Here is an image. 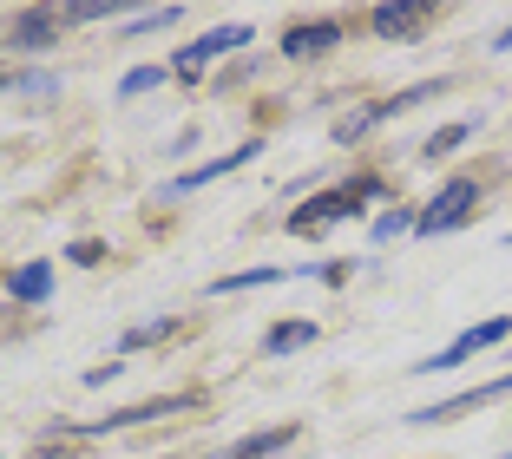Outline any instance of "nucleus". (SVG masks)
Masks as SVG:
<instances>
[{"mask_svg": "<svg viewBox=\"0 0 512 459\" xmlns=\"http://www.w3.org/2000/svg\"><path fill=\"white\" fill-rule=\"evenodd\" d=\"M499 394H512V374H499V381H486V387H473V394H460V400H440V407H427V414H414V420H453V414H467V407H486V400H499Z\"/></svg>", "mask_w": 512, "mask_h": 459, "instance_id": "7", "label": "nucleus"}, {"mask_svg": "<svg viewBox=\"0 0 512 459\" xmlns=\"http://www.w3.org/2000/svg\"><path fill=\"white\" fill-rule=\"evenodd\" d=\"M309 341H316V328H309V322H283V328H270L263 348H270V355H289V348H309Z\"/></svg>", "mask_w": 512, "mask_h": 459, "instance_id": "12", "label": "nucleus"}, {"mask_svg": "<svg viewBox=\"0 0 512 459\" xmlns=\"http://www.w3.org/2000/svg\"><path fill=\"white\" fill-rule=\"evenodd\" d=\"M296 440V427H276V433H256V440H243V446H230L224 459H270V453H283V446Z\"/></svg>", "mask_w": 512, "mask_h": 459, "instance_id": "10", "label": "nucleus"}, {"mask_svg": "<svg viewBox=\"0 0 512 459\" xmlns=\"http://www.w3.org/2000/svg\"><path fill=\"white\" fill-rule=\"evenodd\" d=\"M467 132H473L467 119H460V125H447V132H434V138H427V158H447V151L460 145V138H467Z\"/></svg>", "mask_w": 512, "mask_h": 459, "instance_id": "15", "label": "nucleus"}, {"mask_svg": "<svg viewBox=\"0 0 512 459\" xmlns=\"http://www.w3.org/2000/svg\"><path fill=\"white\" fill-rule=\"evenodd\" d=\"M7 296H14V302H46V296H53V269H46V263L14 269V276H7Z\"/></svg>", "mask_w": 512, "mask_h": 459, "instance_id": "8", "label": "nucleus"}, {"mask_svg": "<svg viewBox=\"0 0 512 459\" xmlns=\"http://www.w3.org/2000/svg\"><path fill=\"white\" fill-rule=\"evenodd\" d=\"M250 151H256V145H243V151H224L217 164H197V171H184V178H171V191H197V184L224 178V171H237V164H250Z\"/></svg>", "mask_w": 512, "mask_h": 459, "instance_id": "9", "label": "nucleus"}, {"mask_svg": "<svg viewBox=\"0 0 512 459\" xmlns=\"http://www.w3.org/2000/svg\"><path fill=\"white\" fill-rule=\"evenodd\" d=\"M79 20H99V7H33V14L14 20V46H40L60 27H79Z\"/></svg>", "mask_w": 512, "mask_h": 459, "instance_id": "3", "label": "nucleus"}, {"mask_svg": "<svg viewBox=\"0 0 512 459\" xmlns=\"http://www.w3.org/2000/svg\"><path fill=\"white\" fill-rule=\"evenodd\" d=\"M401 230H407V210H394V217L375 223V237H401Z\"/></svg>", "mask_w": 512, "mask_h": 459, "instance_id": "16", "label": "nucleus"}, {"mask_svg": "<svg viewBox=\"0 0 512 459\" xmlns=\"http://www.w3.org/2000/svg\"><path fill=\"white\" fill-rule=\"evenodd\" d=\"M329 46H342V27H335V20H309V27H289L283 53L289 60H316V53H329Z\"/></svg>", "mask_w": 512, "mask_h": 459, "instance_id": "6", "label": "nucleus"}, {"mask_svg": "<svg viewBox=\"0 0 512 459\" xmlns=\"http://www.w3.org/2000/svg\"><path fill=\"white\" fill-rule=\"evenodd\" d=\"M414 27H421L414 7H375V33L381 40H401V33H414Z\"/></svg>", "mask_w": 512, "mask_h": 459, "instance_id": "11", "label": "nucleus"}, {"mask_svg": "<svg viewBox=\"0 0 512 459\" xmlns=\"http://www.w3.org/2000/svg\"><path fill=\"white\" fill-rule=\"evenodd\" d=\"M493 46H499V53H512V27H506V33H499V40H493Z\"/></svg>", "mask_w": 512, "mask_h": 459, "instance_id": "17", "label": "nucleus"}, {"mask_svg": "<svg viewBox=\"0 0 512 459\" xmlns=\"http://www.w3.org/2000/svg\"><path fill=\"white\" fill-rule=\"evenodd\" d=\"M355 191H335V197H316V204L309 210H296V217H289V230H296V237H322V230H329V223H342V217H355Z\"/></svg>", "mask_w": 512, "mask_h": 459, "instance_id": "4", "label": "nucleus"}, {"mask_svg": "<svg viewBox=\"0 0 512 459\" xmlns=\"http://www.w3.org/2000/svg\"><path fill=\"white\" fill-rule=\"evenodd\" d=\"M158 79H165V73H158V66H132V73L119 79V92H125V99H138V92H151V86H158Z\"/></svg>", "mask_w": 512, "mask_h": 459, "instance_id": "14", "label": "nucleus"}, {"mask_svg": "<svg viewBox=\"0 0 512 459\" xmlns=\"http://www.w3.org/2000/svg\"><path fill=\"white\" fill-rule=\"evenodd\" d=\"M263 282H276V269H237V276L217 282V296H237V289H263Z\"/></svg>", "mask_w": 512, "mask_h": 459, "instance_id": "13", "label": "nucleus"}, {"mask_svg": "<svg viewBox=\"0 0 512 459\" xmlns=\"http://www.w3.org/2000/svg\"><path fill=\"white\" fill-rule=\"evenodd\" d=\"M230 46H250V27H217V33H204L197 46H178V73H197V66H211V60H224Z\"/></svg>", "mask_w": 512, "mask_h": 459, "instance_id": "5", "label": "nucleus"}, {"mask_svg": "<svg viewBox=\"0 0 512 459\" xmlns=\"http://www.w3.org/2000/svg\"><path fill=\"white\" fill-rule=\"evenodd\" d=\"M506 335H512V315H493V322L467 328V335L453 341V348H440V355H427V361H421V374H447V368H460L467 355H480V348H493V341H506Z\"/></svg>", "mask_w": 512, "mask_h": 459, "instance_id": "1", "label": "nucleus"}, {"mask_svg": "<svg viewBox=\"0 0 512 459\" xmlns=\"http://www.w3.org/2000/svg\"><path fill=\"white\" fill-rule=\"evenodd\" d=\"M473 204H480V191L460 178V184H447V191L434 197V210H421V217H414V230H421V237H440V230H453V223H467Z\"/></svg>", "mask_w": 512, "mask_h": 459, "instance_id": "2", "label": "nucleus"}]
</instances>
